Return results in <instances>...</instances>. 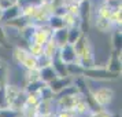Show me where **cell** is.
<instances>
[{"label": "cell", "mask_w": 122, "mask_h": 117, "mask_svg": "<svg viewBox=\"0 0 122 117\" xmlns=\"http://www.w3.org/2000/svg\"><path fill=\"white\" fill-rule=\"evenodd\" d=\"M56 117H80L73 109H55Z\"/></svg>", "instance_id": "32"}, {"label": "cell", "mask_w": 122, "mask_h": 117, "mask_svg": "<svg viewBox=\"0 0 122 117\" xmlns=\"http://www.w3.org/2000/svg\"><path fill=\"white\" fill-rule=\"evenodd\" d=\"M82 96H84V95L81 94V92H76V94H70V95H59V96H55V99H54L55 109H74L76 103H77Z\"/></svg>", "instance_id": "5"}, {"label": "cell", "mask_w": 122, "mask_h": 117, "mask_svg": "<svg viewBox=\"0 0 122 117\" xmlns=\"http://www.w3.org/2000/svg\"><path fill=\"white\" fill-rule=\"evenodd\" d=\"M51 66L54 67V70L56 72L58 76H61V77H66V76H69V72H67V63H65V62L62 61L61 58L58 56V54L52 58V61H51Z\"/></svg>", "instance_id": "15"}, {"label": "cell", "mask_w": 122, "mask_h": 117, "mask_svg": "<svg viewBox=\"0 0 122 117\" xmlns=\"http://www.w3.org/2000/svg\"><path fill=\"white\" fill-rule=\"evenodd\" d=\"M86 116L88 117H112V114L108 110H106L104 107H99V109H92Z\"/></svg>", "instance_id": "31"}, {"label": "cell", "mask_w": 122, "mask_h": 117, "mask_svg": "<svg viewBox=\"0 0 122 117\" xmlns=\"http://www.w3.org/2000/svg\"><path fill=\"white\" fill-rule=\"evenodd\" d=\"M8 81H10V69L7 63L1 62L0 63V87H4Z\"/></svg>", "instance_id": "24"}, {"label": "cell", "mask_w": 122, "mask_h": 117, "mask_svg": "<svg viewBox=\"0 0 122 117\" xmlns=\"http://www.w3.org/2000/svg\"><path fill=\"white\" fill-rule=\"evenodd\" d=\"M10 1H12V3H15V1H17V0H10Z\"/></svg>", "instance_id": "40"}, {"label": "cell", "mask_w": 122, "mask_h": 117, "mask_svg": "<svg viewBox=\"0 0 122 117\" xmlns=\"http://www.w3.org/2000/svg\"><path fill=\"white\" fill-rule=\"evenodd\" d=\"M62 21H63V26L65 28H71L74 25H78L81 26V19L78 15H74V14H70V12H65L62 15Z\"/></svg>", "instance_id": "19"}, {"label": "cell", "mask_w": 122, "mask_h": 117, "mask_svg": "<svg viewBox=\"0 0 122 117\" xmlns=\"http://www.w3.org/2000/svg\"><path fill=\"white\" fill-rule=\"evenodd\" d=\"M106 69L110 70L112 73H118L121 74V51H112L111 56L107 61V65H106Z\"/></svg>", "instance_id": "11"}, {"label": "cell", "mask_w": 122, "mask_h": 117, "mask_svg": "<svg viewBox=\"0 0 122 117\" xmlns=\"http://www.w3.org/2000/svg\"><path fill=\"white\" fill-rule=\"evenodd\" d=\"M25 84H29V83H34V81H40V70L39 67L37 69H28L25 70Z\"/></svg>", "instance_id": "23"}, {"label": "cell", "mask_w": 122, "mask_h": 117, "mask_svg": "<svg viewBox=\"0 0 122 117\" xmlns=\"http://www.w3.org/2000/svg\"><path fill=\"white\" fill-rule=\"evenodd\" d=\"M39 70H40V80L44 84L51 83L54 78L58 77L56 72L54 70V67L51 66V65H48V66H41V67H39Z\"/></svg>", "instance_id": "16"}, {"label": "cell", "mask_w": 122, "mask_h": 117, "mask_svg": "<svg viewBox=\"0 0 122 117\" xmlns=\"http://www.w3.org/2000/svg\"><path fill=\"white\" fill-rule=\"evenodd\" d=\"M26 50H28L33 56H36L37 59L43 55V45L37 44V43H33V41H29V43H28V45H26Z\"/></svg>", "instance_id": "28"}, {"label": "cell", "mask_w": 122, "mask_h": 117, "mask_svg": "<svg viewBox=\"0 0 122 117\" xmlns=\"http://www.w3.org/2000/svg\"><path fill=\"white\" fill-rule=\"evenodd\" d=\"M67 72H69V76H71V77H74V76H81L84 72V67L80 66L77 62H73V63H69L67 65Z\"/></svg>", "instance_id": "29"}, {"label": "cell", "mask_w": 122, "mask_h": 117, "mask_svg": "<svg viewBox=\"0 0 122 117\" xmlns=\"http://www.w3.org/2000/svg\"><path fill=\"white\" fill-rule=\"evenodd\" d=\"M41 100L40 96V89L34 91V92H26V100H25V106H30V107H36V105Z\"/></svg>", "instance_id": "22"}, {"label": "cell", "mask_w": 122, "mask_h": 117, "mask_svg": "<svg viewBox=\"0 0 122 117\" xmlns=\"http://www.w3.org/2000/svg\"><path fill=\"white\" fill-rule=\"evenodd\" d=\"M91 12H92V3L91 0H80L78 4V17L81 19V29L84 30L85 22L88 23L89 18H91Z\"/></svg>", "instance_id": "9"}, {"label": "cell", "mask_w": 122, "mask_h": 117, "mask_svg": "<svg viewBox=\"0 0 122 117\" xmlns=\"http://www.w3.org/2000/svg\"><path fill=\"white\" fill-rule=\"evenodd\" d=\"M0 17H1V10H0Z\"/></svg>", "instance_id": "41"}, {"label": "cell", "mask_w": 122, "mask_h": 117, "mask_svg": "<svg viewBox=\"0 0 122 117\" xmlns=\"http://www.w3.org/2000/svg\"><path fill=\"white\" fill-rule=\"evenodd\" d=\"M21 15V8L14 3L10 7H7L6 10L1 11V17H0V23H6L8 21H11L14 18H17Z\"/></svg>", "instance_id": "12"}, {"label": "cell", "mask_w": 122, "mask_h": 117, "mask_svg": "<svg viewBox=\"0 0 122 117\" xmlns=\"http://www.w3.org/2000/svg\"><path fill=\"white\" fill-rule=\"evenodd\" d=\"M12 59H14V62L17 63L18 66L23 67L25 70H28V69H37L39 67V59L32 55L26 50V47L17 45L12 50Z\"/></svg>", "instance_id": "3"}, {"label": "cell", "mask_w": 122, "mask_h": 117, "mask_svg": "<svg viewBox=\"0 0 122 117\" xmlns=\"http://www.w3.org/2000/svg\"><path fill=\"white\" fill-rule=\"evenodd\" d=\"M111 44H112V51H121L122 47V33L121 28L115 29L111 34Z\"/></svg>", "instance_id": "21"}, {"label": "cell", "mask_w": 122, "mask_h": 117, "mask_svg": "<svg viewBox=\"0 0 122 117\" xmlns=\"http://www.w3.org/2000/svg\"><path fill=\"white\" fill-rule=\"evenodd\" d=\"M84 33H85V32H84L82 29H81V26H78V25H74L71 28H67V43H69V44H74Z\"/></svg>", "instance_id": "18"}, {"label": "cell", "mask_w": 122, "mask_h": 117, "mask_svg": "<svg viewBox=\"0 0 122 117\" xmlns=\"http://www.w3.org/2000/svg\"><path fill=\"white\" fill-rule=\"evenodd\" d=\"M7 107L6 103V94H4V87H0V109Z\"/></svg>", "instance_id": "36"}, {"label": "cell", "mask_w": 122, "mask_h": 117, "mask_svg": "<svg viewBox=\"0 0 122 117\" xmlns=\"http://www.w3.org/2000/svg\"><path fill=\"white\" fill-rule=\"evenodd\" d=\"M36 114H41V116H47L52 111H55V105L54 100H48V99H41L36 105Z\"/></svg>", "instance_id": "13"}, {"label": "cell", "mask_w": 122, "mask_h": 117, "mask_svg": "<svg viewBox=\"0 0 122 117\" xmlns=\"http://www.w3.org/2000/svg\"><path fill=\"white\" fill-rule=\"evenodd\" d=\"M58 56L61 58L65 63H73V62H77V52L74 50V45L66 43L65 45H62L61 48L58 50Z\"/></svg>", "instance_id": "8"}, {"label": "cell", "mask_w": 122, "mask_h": 117, "mask_svg": "<svg viewBox=\"0 0 122 117\" xmlns=\"http://www.w3.org/2000/svg\"><path fill=\"white\" fill-rule=\"evenodd\" d=\"M89 96L93 106L97 107H108V106L114 102L115 98V91L107 87V85H102V87H96L93 89H89Z\"/></svg>", "instance_id": "2"}, {"label": "cell", "mask_w": 122, "mask_h": 117, "mask_svg": "<svg viewBox=\"0 0 122 117\" xmlns=\"http://www.w3.org/2000/svg\"><path fill=\"white\" fill-rule=\"evenodd\" d=\"M54 3V0H41V4H48V6H51Z\"/></svg>", "instance_id": "38"}, {"label": "cell", "mask_w": 122, "mask_h": 117, "mask_svg": "<svg viewBox=\"0 0 122 117\" xmlns=\"http://www.w3.org/2000/svg\"><path fill=\"white\" fill-rule=\"evenodd\" d=\"M95 15H99V17H103V18H107V19H110L111 17V8L107 6V3H106L104 0L100 3L97 8H96V14Z\"/></svg>", "instance_id": "27"}, {"label": "cell", "mask_w": 122, "mask_h": 117, "mask_svg": "<svg viewBox=\"0 0 122 117\" xmlns=\"http://www.w3.org/2000/svg\"><path fill=\"white\" fill-rule=\"evenodd\" d=\"M93 26L97 29L99 32H102V33H108L111 29L114 28L110 19L103 18V17H99V15H95V18H93Z\"/></svg>", "instance_id": "14"}, {"label": "cell", "mask_w": 122, "mask_h": 117, "mask_svg": "<svg viewBox=\"0 0 122 117\" xmlns=\"http://www.w3.org/2000/svg\"><path fill=\"white\" fill-rule=\"evenodd\" d=\"M51 39L54 40L58 45V48H61L62 45H65L67 43V28H59V29H55L52 30V36Z\"/></svg>", "instance_id": "17"}, {"label": "cell", "mask_w": 122, "mask_h": 117, "mask_svg": "<svg viewBox=\"0 0 122 117\" xmlns=\"http://www.w3.org/2000/svg\"><path fill=\"white\" fill-rule=\"evenodd\" d=\"M44 85V83L40 80V81H34V83H29V84H25V87H22L26 92H34V91H39L41 87Z\"/></svg>", "instance_id": "34"}, {"label": "cell", "mask_w": 122, "mask_h": 117, "mask_svg": "<svg viewBox=\"0 0 122 117\" xmlns=\"http://www.w3.org/2000/svg\"><path fill=\"white\" fill-rule=\"evenodd\" d=\"M1 62H3V61H1V59H0V63H1Z\"/></svg>", "instance_id": "42"}, {"label": "cell", "mask_w": 122, "mask_h": 117, "mask_svg": "<svg viewBox=\"0 0 122 117\" xmlns=\"http://www.w3.org/2000/svg\"><path fill=\"white\" fill-rule=\"evenodd\" d=\"M82 76L85 78H92V80H115V78H118L119 74L107 70L106 66H97V65H95L92 67L84 69Z\"/></svg>", "instance_id": "4"}, {"label": "cell", "mask_w": 122, "mask_h": 117, "mask_svg": "<svg viewBox=\"0 0 122 117\" xmlns=\"http://www.w3.org/2000/svg\"><path fill=\"white\" fill-rule=\"evenodd\" d=\"M51 14H52V7L48 6V4H40V6L37 7V11L34 14L33 19H32L30 22L33 23V25H36V26H39V25H45Z\"/></svg>", "instance_id": "7"}, {"label": "cell", "mask_w": 122, "mask_h": 117, "mask_svg": "<svg viewBox=\"0 0 122 117\" xmlns=\"http://www.w3.org/2000/svg\"><path fill=\"white\" fill-rule=\"evenodd\" d=\"M73 83V77L71 76H66V77H61V76H58L56 78H54L51 83H48V87L51 88V91L55 94V96L59 92H61L62 89H65L67 85H70Z\"/></svg>", "instance_id": "10"}, {"label": "cell", "mask_w": 122, "mask_h": 117, "mask_svg": "<svg viewBox=\"0 0 122 117\" xmlns=\"http://www.w3.org/2000/svg\"><path fill=\"white\" fill-rule=\"evenodd\" d=\"M110 21L112 23L114 28H121V23H122V7L117 8V10H112L111 11V17Z\"/></svg>", "instance_id": "26"}, {"label": "cell", "mask_w": 122, "mask_h": 117, "mask_svg": "<svg viewBox=\"0 0 122 117\" xmlns=\"http://www.w3.org/2000/svg\"><path fill=\"white\" fill-rule=\"evenodd\" d=\"M51 36H52V29L47 23L45 25H39V26H36V29H34V33L32 36L30 41L44 45L51 39Z\"/></svg>", "instance_id": "6"}, {"label": "cell", "mask_w": 122, "mask_h": 117, "mask_svg": "<svg viewBox=\"0 0 122 117\" xmlns=\"http://www.w3.org/2000/svg\"><path fill=\"white\" fill-rule=\"evenodd\" d=\"M45 117H56L55 116V111H52V113H50V114H47Z\"/></svg>", "instance_id": "39"}, {"label": "cell", "mask_w": 122, "mask_h": 117, "mask_svg": "<svg viewBox=\"0 0 122 117\" xmlns=\"http://www.w3.org/2000/svg\"><path fill=\"white\" fill-rule=\"evenodd\" d=\"M28 4H32V6H40L41 4V0H26Z\"/></svg>", "instance_id": "37"}, {"label": "cell", "mask_w": 122, "mask_h": 117, "mask_svg": "<svg viewBox=\"0 0 122 117\" xmlns=\"http://www.w3.org/2000/svg\"><path fill=\"white\" fill-rule=\"evenodd\" d=\"M73 45H74V50L77 52V63L80 66H82L84 69H88V67H92L96 65L93 45L85 33Z\"/></svg>", "instance_id": "1"}, {"label": "cell", "mask_w": 122, "mask_h": 117, "mask_svg": "<svg viewBox=\"0 0 122 117\" xmlns=\"http://www.w3.org/2000/svg\"><path fill=\"white\" fill-rule=\"evenodd\" d=\"M58 50H59V48H58L56 43H55L52 39H50L44 45H43V55L52 59V58H54L56 54H58Z\"/></svg>", "instance_id": "20"}, {"label": "cell", "mask_w": 122, "mask_h": 117, "mask_svg": "<svg viewBox=\"0 0 122 117\" xmlns=\"http://www.w3.org/2000/svg\"><path fill=\"white\" fill-rule=\"evenodd\" d=\"M0 47H4V48H10V44L7 41L6 37V30H4V26L0 23Z\"/></svg>", "instance_id": "35"}, {"label": "cell", "mask_w": 122, "mask_h": 117, "mask_svg": "<svg viewBox=\"0 0 122 117\" xmlns=\"http://www.w3.org/2000/svg\"><path fill=\"white\" fill-rule=\"evenodd\" d=\"M40 96H41V99H48V100L55 99V94L51 91V88L48 87V84H44L40 88Z\"/></svg>", "instance_id": "30"}, {"label": "cell", "mask_w": 122, "mask_h": 117, "mask_svg": "<svg viewBox=\"0 0 122 117\" xmlns=\"http://www.w3.org/2000/svg\"><path fill=\"white\" fill-rule=\"evenodd\" d=\"M21 111L14 110L11 107H3L0 109V117H19Z\"/></svg>", "instance_id": "33"}, {"label": "cell", "mask_w": 122, "mask_h": 117, "mask_svg": "<svg viewBox=\"0 0 122 117\" xmlns=\"http://www.w3.org/2000/svg\"><path fill=\"white\" fill-rule=\"evenodd\" d=\"M47 25H48L52 30L59 29V28H63V21H62V17H61V15H56V14H51L50 18H48V21H47Z\"/></svg>", "instance_id": "25"}]
</instances>
